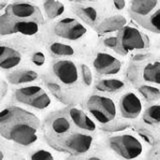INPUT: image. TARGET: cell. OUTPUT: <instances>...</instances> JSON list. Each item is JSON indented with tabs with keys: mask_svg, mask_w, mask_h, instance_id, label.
<instances>
[{
	"mask_svg": "<svg viewBox=\"0 0 160 160\" xmlns=\"http://www.w3.org/2000/svg\"><path fill=\"white\" fill-rule=\"evenodd\" d=\"M39 121L34 114L19 107H7L0 115L2 137L22 146H29L38 139Z\"/></svg>",
	"mask_w": 160,
	"mask_h": 160,
	"instance_id": "obj_1",
	"label": "cell"
},
{
	"mask_svg": "<svg viewBox=\"0 0 160 160\" xmlns=\"http://www.w3.org/2000/svg\"><path fill=\"white\" fill-rule=\"evenodd\" d=\"M88 112L101 124H109L117 115V106L114 100L103 95H91L86 102Z\"/></svg>",
	"mask_w": 160,
	"mask_h": 160,
	"instance_id": "obj_2",
	"label": "cell"
},
{
	"mask_svg": "<svg viewBox=\"0 0 160 160\" xmlns=\"http://www.w3.org/2000/svg\"><path fill=\"white\" fill-rule=\"evenodd\" d=\"M108 145L118 156L125 159L137 158L143 152L141 141L132 134H120L110 137Z\"/></svg>",
	"mask_w": 160,
	"mask_h": 160,
	"instance_id": "obj_3",
	"label": "cell"
},
{
	"mask_svg": "<svg viewBox=\"0 0 160 160\" xmlns=\"http://www.w3.org/2000/svg\"><path fill=\"white\" fill-rule=\"evenodd\" d=\"M13 96L17 102L39 110L46 109L51 104L49 95L42 87L37 85H30L15 90Z\"/></svg>",
	"mask_w": 160,
	"mask_h": 160,
	"instance_id": "obj_4",
	"label": "cell"
},
{
	"mask_svg": "<svg viewBox=\"0 0 160 160\" xmlns=\"http://www.w3.org/2000/svg\"><path fill=\"white\" fill-rule=\"evenodd\" d=\"M119 46L124 52L142 50L146 48L147 40L137 28L125 25L119 33Z\"/></svg>",
	"mask_w": 160,
	"mask_h": 160,
	"instance_id": "obj_5",
	"label": "cell"
},
{
	"mask_svg": "<svg viewBox=\"0 0 160 160\" xmlns=\"http://www.w3.org/2000/svg\"><path fill=\"white\" fill-rule=\"evenodd\" d=\"M54 33L57 36L67 40H78L82 38L87 32L86 27L82 23H80L77 19L66 17L63 18L54 25Z\"/></svg>",
	"mask_w": 160,
	"mask_h": 160,
	"instance_id": "obj_6",
	"label": "cell"
},
{
	"mask_svg": "<svg viewBox=\"0 0 160 160\" xmlns=\"http://www.w3.org/2000/svg\"><path fill=\"white\" fill-rule=\"evenodd\" d=\"M93 66L100 75H115L121 70L122 62L111 54L99 52L93 60Z\"/></svg>",
	"mask_w": 160,
	"mask_h": 160,
	"instance_id": "obj_7",
	"label": "cell"
},
{
	"mask_svg": "<svg viewBox=\"0 0 160 160\" xmlns=\"http://www.w3.org/2000/svg\"><path fill=\"white\" fill-rule=\"evenodd\" d=\"M93 143V138L88 134L74 133L65 138L61 144L65 151L73 154H83L89 151Z\"/></svg>",
	"mask_w": 160,
	"mask_h": 160,
	"instance_id": "obj_8",
	"label": "cell"
},
{
	"mask_svg": "<svg viewBox=\"0 0 160 160\" xmlns=\"http://www.w3.org/2000/svg\"><path fill=\"white\" fill-rule=\"evenodd\" d=\"M52 70L59 81L65 85H72L76 83L79 77L76 64L70 60H58L54 62Z\"/></svg>",
	"mask_w": 160,
	"mask_h": 160,
	"instance_id": "obj_9",
	"label": "cell"
},
{
	"mask_svg": "<svg viewBox=\"0 0 160 160\" xmlns=\"http://www.w3.org/2000/svg\"><path fill=\"white\" fill-rule=\"evenodd\" d=\"M142 102L137 94L127 92L119 101V109L122 117L125 119H135L142 112Z\"/></svg>",
	"mask_w": 160,
	"mask_h": 160,
	"instance_id": "obj_10",
	"label": "cell"
},
{
	"mask_svg": "<svg viewBox=\"0 0 160 160\" xmlns=\"http://www.w3.org/2000/svg\"><path fill=\"white\" fill-rule=\"evenodd\" d=\"M69 116L75 126L86 131H94L96 129V124L88 115L81 109L72 107L69 109Z\"/></svg>",
	"mask_w": 160,
	"mask_h": 160,
	"instance_id": "obj_11",
	"label": "cell"
},
{
	"mask_svg": "<svg viewBox=\"0 0 160 160\" xmlns=\"http://www.w3.org/2000/svg\"><path fill=\"white\" fill-rule=\"evenodd\" d=\"M7 10L13 17L17 19H30L38 14V8L36 6L25 2L13 3L9 5Z\"/></svg>",
	"mask_w": 160,
	"mask_h": 160,
	"instance_id": "obj_12",
	"label": "cell"
},
{
	"mask_svg": "<svg viewBox=\"0 0 160 160\" xmlns=\"http://www.w3.org/2000/svg\"><path fill=\"white\" fill-rule=\"evenodd\" d=\"M21 62V54L17 50L9 46H1V55H0V66L4 70H9Z\"/></svg>",
	"mask_w": 160,
	"mask_h": 160,
	"instance_id": "obj_13",
	"label": "cell"
},
{
	"mask_svg": "<svg viewBox=\"0 0 160 160\" xmlns=\"http://www.w3.org/2000/svg\"><path fill=\"white\" fill-rule=\"evenodd\" d=\"M159 3V0H132L130 11L138 17H147L151 14Z\"/></svg>",
	"mask_w": 160,
	"mask_h": 160,
	"instance_id": "obj_14",
	"label": "cell"
},
{
	"mask_svg": "<svg viewBox=\"0 0 160 160\" xmlns=\"http://www.w3.org/2000/svg\"><path fill=\"white\" fill-rule=\"evenodd\" d=\"M127 23V19L123 15H114V16L108 17L97 26V31L99 33H110L121 30Z\"/></svg>",
	"mask_w": 160,
	"mask_h": 160,
	"instance_id": "obj_15",
	"label": "cell"
},
{
	"mask_svg": "<svg viewBox=\"0 0 160 160\" xmlns=\"http://www.w3.org/2000/svg\"><path fill=\"white\" fill-rule=\"evenodd\" d=\"M38 77V73L33 70H17V71L10 73L7 76V79L10 83L18 85L33 82Z\"/></svg>",
	"mask_w": 160,
	"mask_h": 160,
	"instance_id": "obj_16",
	"label": "cell"
},
{
	"mask_svg": "<svg viewBox=\"0 0 160 160\" xmlns=\"http://www.w3.org/2000/svg\"><path fill=\"white\" fill-rule=\"evenodd\" d=\"M14 33H21L24 35H35L39 31V24L34 20L21 19L13 21Z\"/></svg>",
	"mask_w": 160,
	"mask_h": 160,
	"instance_id": "obj_17",
	"label": "cell"
},
{
	"mask_svg": "<svg viewBox=\"0 0 160 160\" xmlns=\"http://www.w3.org/2000/svg\"><path fill=\"white\" fill-rule=\"evenodd\" d=\"M142 78L146 82L160 85V61L150 62L145 65L142 70Z\"/></svg>",
	"mask_w": 160,
	"mask_h": 160,
	"instance_id": "obj_18",
	"label": "cell"
},
{
	"mask_svg": "<svg viewBox=\"0 0 160 160\" xmlns=\"http://www.w3.org/2000/svg\"><path fill=\"white\" fill-rule=\"evenodd\" d=\"M124 87V82L118 78L101 79L95 85V88L103 92H116Z\"/></svg>",
	"mask_w": 160,
	"mask_h": 160,
	"instance_id": "obj_19",
	"label": "cell"
},
{
	"mask_svg": "<svg viewBox=\"0 0 160 160\" xmlns=\"http://www.w3.org/2000/svg\"><path fill=\"white\" fill-rule=\"evenodd\" d=\"M43 9L49 19H55L64 13L65 6L58 0H45L43 3Z\"/></svg>",
	"mask_w": 160,
	"mask_h": 160,
	"instance_id": "obj_20",
	"label": "cell"
},
{
	"mask_svg": "<svg viewBox=\"0 0 160 160\" xmlns=\"http://www.w3.org/2000/svg\"><path fill=\"white\" fill-rule=\"evenodd\" d=\"M51 128L55 134L63 135L71 129V122L65 116H57L52 120Z\"/></svg>",
	"mask_w": 160,
	"mask_h": 160,
	"instance_id": "obj_21",
	"label": "cell"
},
{
	"mask_svg": "<svg viewBox=\"0 0 160 160\" xmlns=\"http://www.w3.org/2000/svg\"><path fill=\"white\" fill-rule=\"evenodd\" d=\"M49 50L53 55L58 57L62 56H72L74 54V49L72 46L61 42H53L50 44Z\"/></svg>",
	"mask_w": 160,
	"mask_h": 160,
	"instance_id": "obj_22",
	"label": "cell"
},
{
	"mask_svg": "<svg viewBox=\"0 0 160 160\" xmlns=\"http://www.w3.org/2000/svg\"><path fill=\"white\" fill-rule=\"evenodd\" d=\"M143 120L149 125L160 123V104H154L149 106L143 114Z\"/></svg>",
	"mask_w": 160,
	"mask_h": 160,
	"instance_id": "obj_23",
	"label": "cell"
},
{
	"mask_svg": "<svg viewBox=\"0 0 160 160\" xmlns=\"http://www.w3.org/2000/svg\"><path fill=\"white\" fill-rule=\"evenodd\" d=\"M76 13L81 16L85 21L93 24L97 19V11L96 9L92 6H77L76 7Z\"/></svg>",
	"mask_w": 160,
	"mask_h": 160,
	"instance_id": "obj_24",
	"label": "cell"
},
{
	"mask_svg": "<svg viewBox=\"0 0 160 160\" xmlns=\"http://www.w3.org/2000/svg\"><path fill=\"white\" fill-rule=\"evenodd\" d=\"M145 27L154 33H160V8L155 9L149 16H147Z\"/></svg>",
	"mask_w": 160,
	"mask_h": 160,
	"instance_id": "obj_25",
	"label": "cell"
},
{
	"mask_svg": "<svg viewBox=\"0 0 160 160\" xmlns=\"http://www.w3.org/2000/svg\"><path fill=\"white\" fill-rule=\"evenodd\" d=\"M139 92L147 101H154L160 98V89L151 85H142L139 87Z\"/></svg>",
	"mask_w": 160,
	"mask_h": 160,
	"instance_id": "obj_26",
	"label": "cell"
},
{
	"mask_svg": "<svg viewBox=\"0 0 160 160\" xmlns=\"http://www.w3.org/2000/svg\"><path fill=\"white\" fill-rule=\"evenodd\" d=\"M0 31H1L2 36L14 33L13 21L11 19H9L6 15H2L1 16V21H0Z\"/></svg>",
	"mask_w": 160,
	"mask_h": 160,
	"instance_id": "obj_27",
	"label": "cell"
},
{
	"mask_svg": "<svg viewBox=\"0 0 160 160\" xmlns=\"http://www.w3.org/2000/svg\"><path fill=\"white\" fill-rule=\"evenodd\" d=\"M30 158L33 160H53V154L45 149H38L30 154Z\"/></svg>",
	"mask_w": 160,
	"mask_h": 160,
	"instance_id": "obj_28",
	"label": "cell"
},
{
	"mask_svg": "<svg viewBox=\"0 0 160 160\" xmlns=\"http://www.w3.org/2000/svg\"><path fill=\"white\" fill-rule=\"evenodd\" d=\"M129 123L125 122V121H118L116 123H112L107 126H104L103 130L107 132H119V131H123L126 128L129 127Z\"/></svg>",
	"mask_w": 160,
	"mask_h": 160,
	"instance_id": "obj_29",
	"label": "cell"
},
{
	"mask_svg": "<svg viewBox=\"0 0 160 160\" xmlns=\"http://www.w3.org/2000/svg\"><path fill=\"white\" fill-rule=\"evenodd\" d=\"M81 75H82V80L84 84L86 86H90L93 82V76H92V72L91 69L87 66L86 64H82L81 65Z\"/></svg>",
	"mask_w": 160,
	"mask_h": 160,
	"instance_id": "obj_30",
	"label": "cell"
},
{
	"mask_svg": "<svg viewBox=\"0 0 160 160\" xmlns=\"http://www.w3.org/2000/svg\"><path fill=\"white\" fill-rule=\"evenodd\" d=\"M31 60L36 66H43V64L46 61V57H45V54L43 52L36 51L32 54Z\"/></svg>",
	"mask_w": 160,
	"mask_h": 160,
	"instance_id": "obj_31",
	"label": "cell"
},
{
	"mask_svg": "<svg viewBox=\"0 0 160 160\" xmlns=\"http://www.w3.org/2000/svg\"><path fill=\"white\" fill-rule=\"evenodd\" d=\"M104 45L106 47H109V48H115V47H117L118 45H119V40L117 37H115V36H111V37H107V38H105L104 39V41H103Z\"/></svg>",
	"mask_w": 160,
	"mask_h": 160,
	"instance_id": "obj_32",
	"label": "cell"
},
{
	"mask_svg": "<svg viewBox=\"0 0 160 160\" xmlns=\"http://www.w3.org/2000/svg\"><path fill=\"white\" fill-rule=\"evenodd\" d=\"M47 87L49 88L50 91H51L53 94L56 95V96H58V95H60V93H61V89H60L59 85H57L56 83L48 82L47 83Z\"/></svg>",
	"mask_w": 160,
	"mask_h": 160,
	"instance_id": "obj_33",
	"label": "cell"
},
{
	"mask_svg": "<svg viewBox=\"0 0 160 160\" xmlns=\"http://www.w3.org/2000/svg\"><path fill=\"white\" fill-rule=\"evenodd\" d=\"M114 7L116 8L117 10H123L126 6V2L125 0H112Z\"/></svg>",
	"mask_w": 160,
	"mask_h": 160,
	"instance_id": "obj_34",
	"label": "cell"
},
{
	"mask_svg": "<svg viewBox=\"0 0 160 160\" xmlns=\"http://www.w3.org/2000/svg\"><path fill=\"white\" fill-rule=\"evenodd\" d=\"M139 134L141 135V137L143 139H145L148 143H152L153 142V138L152 136H150V135H148L146 132H143V131H139Z\"/></svg>",
	"mask_w": 160,
	"mask_h": 160,
	"instance_id": "obj_35",
	"label": "cell"
},
{
	"mask_svg": "<svg viewBox=\"0 0 160 160\" xmlns=\"http://www.w3.org/2000/svg\"><path fill=\"white\" fill-rule=\"evenodd\" d=\"M69 1H72V0H69Z\"/></svg>",
	"mask_w": 160,
	"mask_h": 160,
	"instance_id": "obj_36",
	"label": "cell"
}]
</instances>
